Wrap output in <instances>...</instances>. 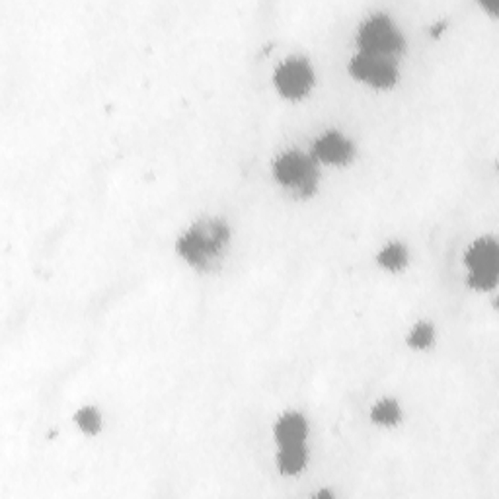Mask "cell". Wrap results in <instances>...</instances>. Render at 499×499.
Masks as SVG:
<instances>
[{"label": "cell", "instance_id": "cell-11", "mask_svg": "<svg viewBox=\"0 0 499 499\" xmlns=\"http://www.w3.org/2000/svg\"><path fill=\"white\" fill-rule=\"evenodd\" d=\"M371 418L372 422H377L381 425H396L402 418V412L394 400H382L372 408Z\"/></svg>", "mask_w": 499, "mask_h": 499}, {"label": "cell", "instance_id": "cell-2", "mask_svg": "<svg viewBox=\"0 0 499 499\" xmlns=\"http://www.w3.org/2000/svg\"><path fill=\"white\" fill-rule=\"evenodd\" d=\"M273 172L277 182L290 189L297 198H309L318 182V168L311 157L299 150H290L277 158Z\"/></svg>", "mask_w": 499, "mask_h": 499}, {"label": "cell", "instance_id": "cell-12", "mask_svg": "<svg viewBox=\"0 0 499 499\" xmlns=\"http://www.w3.org/2000/svg\"><path fill=\"white\" fill-rule=\"evenodd\" d=\"M76 423L78 427L82 429V432L88 433V435H96L100 432L102 427V420H100V413L96 408H82L78 413H76Z\"/></svg>", "mask_w": 499, "mask_h": 499}, {"label": "cell", "instance_id": "cell-3", "mask_svg": "<svg viewBox=\"0 0 499 499\" xmlns=\"http://www.w3.org/2000/svg\"><path fill=\"white\" fill-rule=\"evenodd\" d=\"M357 41L359 47H362V53L382 59L394 57L404 47V37L396 30L392 20L382 16V14L372 16L362 25Z\"/></svg>", "mask_w": 499, "mask_h": 499}, {"label": "cell", "instance_id": "cell-5", "mask_svg": "<svg viewBox=\"0 0 499 499\" xmlns=\"http://www.w3.org/2000/svg\"><path fill=\"white\" fill-rule=\"evenodd\" d=\"M275 85L285 98L299 100L307 96L314 85V73L309 65L300 57L287 59L275 73Z\"/></svg>", "mask_w": 499, "mask_h": 499}, {"label": "cell", "instance_id": "cell-10", "mask_svg": "<svg viewBox=\"0 0 499 499\" xmlns=\"http://www.w3.org/2000/svg\"><path fill=\"white\" fill-rule=\"evenodd\" d=\"M377 261L382 268L391 270V271L402 270L408 261V250L402 244H391V246H386L382 252L377 256Z\"/></svg>", "mask_w": 499, "mask_h": 499}, {"label": "cell", "instance_id": "cell-1", "mask_svg": "<svg viewBox=\"0 0 499 499\" xmlns=\"http://www.w3.org/2000/svg\"><path fill=\"white\" fill-rule=\"evenodd\" d=\"M230 240V229L223 219H201L193 225L182 239L178 240L176 248L193 268L211 271L223 263L227 256V248Z\"/></svg>", "mask_w": 499, "mask_h": 499}, {"label": "cell", "instance_id": "cell-13", "mask_svg": "<svg viewBox=\"0 0 499 499\" xmlns=\"http://www.w3.org/2000/svg\"><path fill=\"white\" fill-rule=\"evenodd\" d=\"M433 338H435V330L432 324H418L413 330L412 334L408 336V343L412 345V348H418V350H425L429 348V345L433 343Z\"/></svg>", "mask_w": 499, "mask_h": 499}, {"label": "cell", "instance_id": "cell-4", "mask_svg": "<svg viewBox=\"0 0 499 499\" xmlns=\"http://www.w3.org/2000/svg\"><path fill=\"white\" fill-rule=\"evenodd\" d=\"M466 263L470 268L468 283L488 290L497 281V244L492 239H482L468 250Z\"/></svg>", "mask_w": 499, "mask_h": 499}, {"label": "cell", "instance_id": "cell-7", "mask_svg": "<svg viewBox=\"0 0 499 499\" xmlns=\"http://www.w3.org/2000/svg\"><path fill=\"white\" fill-rule=\"evenodd\" d=\"M353 155V143L338 131H328L314 143V157L328 164H348Z\"/></svg>", "mask_w": 499, "mask_h": 499}, {"label": "cell", "instance_id": "cell-9", "mask_svg": "<svg viewBox=\"0 0 499 499\" xmlns=\"http://www.w3.org/2000/svg\"><path fill=\"white\" fill-rule=\"evenodd\" d=\"M309 453L304 449V443H295V445H283L277 456V464L283 474H297L307 466Z\"/></svg>", "mask_w": 499, "mask_h": 499}, {"label": "cell", "instance_id": "cell-8", "mask_svg": "<svg viewBox=\"0 0 499 499\" xmlns=\"http://www.w3.org/2000/svg\"><path fill=\"white\" fill-rule=\"evenodd\" d=\"M307 422L300 413H285L283 418L275 425V437L280 445H295V443H304L307 439Z\"/></svg>", "mask_w": 499, "mask_h": 499}, {"label": "cell", "instance_id": "cell-6", "mask_svg": "<svg viewBox=\"0 0 499 499\" xmlns=\"http://www.w3.org/2000/svg\"><path fill=\"white\" fill-rule=\"evenodd\" d=\"M350 73L355 78L369 82L374 88H391L398 78V71L392 59L372 57V55L359 53L350 63Z\"/></svg>", "mask_w": 499, "mask_h": 499}]
</instances>
